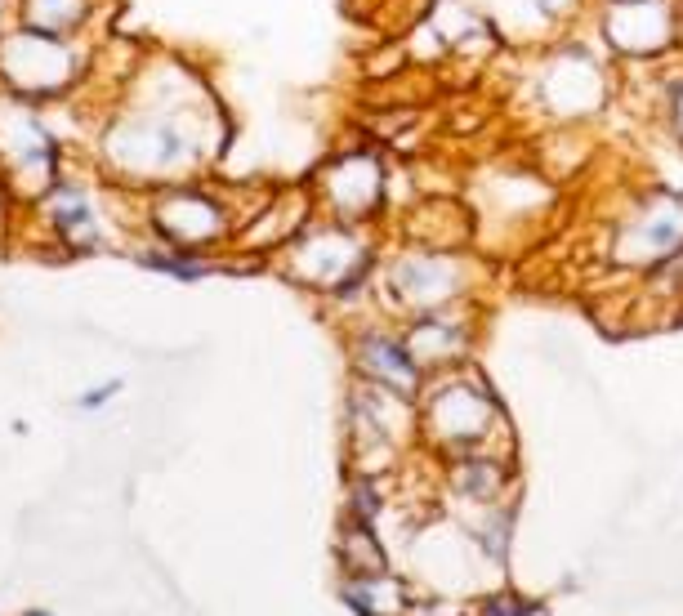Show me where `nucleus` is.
Returning <instances> with one entry per match:
<instances>
[{
	"label": "nucleus",
	"instance_id": "f257e3e1",
	"mask_svg": "<svg viewBox=\"0 0 683 616\" xmlns=\"http://www.w3.org/2000/svg\"><path fill=\"white\" fill-rule=\"evenodd\" d=\"M152 268H161V273H175V277H201L206 273V264H188V259H175V255H148Z\"/></svg>",
	"mask_w": 683,
	"mask_h": 616
},
{
	"label": "nucleus",
	"instance_id": "f03ea898",
	"mask_svg": "<svg viewBox=\"0 0 683 616\" xmlns=\"http://www.w3.org/2000/svg\"><path fill=\"white\" fill-rule=\"evenodd\" d=\"M117 389H121L117 380H112V384H103V389H90V393H85V398H81V407H90V411H94V407H103V402H108Z\"/></svg>",
	"mask_w": 683,
	"mask_h": 616
},
{
	"label": "nucleus",
	"instance_id": "7ed1b4c3",
	"mask_svg": "<svg viewBox=\"0 0 683 616\" xmlns=\"http://www.w3.org/2000/svg\"><path fill=\"white\" fill-rule=\"evenodd\" d=\"M523 612H532V608H527V603H518V608H492L487 616H523Z\"/></svg>",
	"mask_w": 683,
	"mask_h": 616
},
{
	"label": "nucleus",
	"instance_id": "20e7f679",
	"mask_svg": "<svg viewBox=\"0 0 683 616\" xmlns=\"http://www.w3.org/2000/svg\"><path fill=\"white\" fill-rule=\"evenodd\" d=\"M675 117H679V134H683V90H679V99H675Z\"/></svg>",
	"mask_w": 683,
	"mask_h": 616
},
{
	"label": "nucleus",
	"instance_id": "39448f33",
	"mask_svg": "<svg viewBox=\"0 0 683 616\" xmlns=\"http://www.w3.org/2000/svg\"><path fill=\"white\" fill-rule=\"evenodd\" d=\"M27 616H45V612H27Z\"/></svg>",
	"mask_w": 683,
	"mask_h": 616
}]
</instances>
